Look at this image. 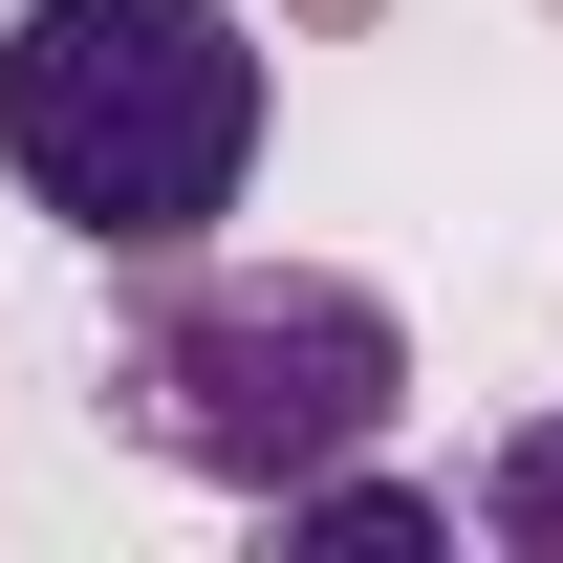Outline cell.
I'll use <instances>...</instances> for the list:
<instances>
[{
    "mask_svg": "<svg viewBox=\"0 0 563 563\" xmlns=\"http://www.w3.org/2000/svg\"><path fill=\"white\" fill-rule=\"evenodd\" d=\"M477 542L563 563V412H520V433H498V477H477Z\"/></svg>",
    "mask_w": 563,
    "mask_h": 563,
    "instance_id": "3",
    "label": "cell"
},
{
    "mask_svg": "<svg viewBox=\"0 0 563 563\" xmlns=\"http://www.w3.org/2000/svg\"><path fill=\"white\" fill-rule=\"evenodd\" d=\"M390 390H412V325L368 282H174V303H131V347H109V412L174 477H217V498H282V477H325V455H368Z\"/></svg>",
    "mask_w": 563,
    "mask_h": 563,
    "instance_id": "2",
    "label": "cell"
},
{
    "mask_svg": "<svg viewBox=\"0 0 563 563\" xmlns=\"http://www.w3.org/2000/svg\"><path fill=\"white\" fill-rule=\"evenodd\" d=\"M261 22L239 0H22L0 22V174L87 261H196L261 174Z\"/></svg>",
    "mask_w": 563,
    "mask_h": 563,
    "instance_id": "1",
    "label": "cell"
}]
</instances>
